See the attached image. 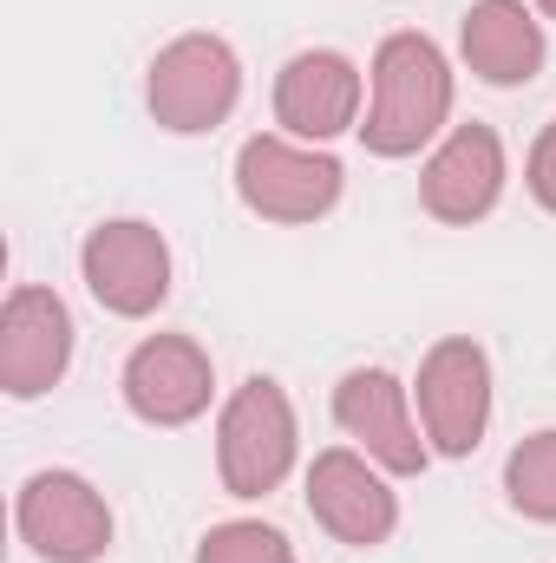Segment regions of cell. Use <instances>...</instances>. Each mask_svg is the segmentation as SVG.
Masks as SVG:
<instances>
[{
    "mask_svg": "<svg viewBox=\"0 0 556 563\" xmlns=\"http://www.w3.org/2000/svg\"><path fill=\"white\" fill-rule=\"evenodd\" d=\"M452 125V66L425 33H387L374 53V99L360 144L374 157H413Z\"/></svg>",
    "mask_w": 556,
    "mask_h": 563,
    "instance_id": "obj_1",
    "label": "cell"
},
{
    "mask_svg": "<svg viewBox=\"0 0 556 563\" xmlns=\"http://www.w3.org/2000/svg\"><path fill=\"white\" fill-rule=\"evenodd\" d=\"M243 99V59L230 40L216 33H177L170 46H157L151 79H144V106L164 132L177 139H203L216 132Z\"/></svg>",
    "mask_w": 556,
    "mask_h": 563,
    "instance_id": "obj_2",
    "label": "cell"
},
{
    "mask_svg": "<svg viewBox=\"0 0 556 563\" xmlns=\"http://www.w3.org/2000/svg\"><path fill=\"white\" fill-rule=\"evenodd\" d=\"M294 407L281 394V380L269 374H249L223 413H216V478L230 498H269L281 478L294 472Z\"/></svg>",
    "mask_w": 556,
    "mask_h": 563,
    "instance_id": "obj_3",
    "label": "cell"
},
{
    "mask_svg": "<svg viewBox=\"0 0 556 563\" xmlns=\"http://www.w3.org/2000/svg\"><path fill=\"white\" fill-rule=\"evenodd\" d=\"M347 190L341 157L321 144H301L288 132H256L236 151V197L263 223H321Z\"/></svg>",
    "mask_w": 556,
    "mask_h": 563,
    "instance_id": "obj_4",
    "label": "cell"
},
{
    "mask_svg": "<svg viewBox=\"0 0 556 563\" xmlns=\"http://www.w3.org/2000/svg\"><path fill=\"white\" fill-rule=\"evenodd\" d=\"M419 426L438 459H471L491 432V361L471 334H445L419 361Z\"/></svg>",
    "mask_w": 556,
    "mask_h": 563,
    "instance_id": "obj_5",
    "label": "cell"
},
{
    "mask_svg": "<svg viewBox=\"0 0 556 563\" xmlns=\"http://www.w3.org/2000/svg\"><path fill=\"white\" fill-rule=\"evenodd\" d=\"M13 531L40 563H99L112 551V505L79 472H33L13 498Z\"/></svg>",
    "mask_w": 556,
    "mask_h": 563,
    "instance_id": "obj_6",
    "label": "cell"
},
{
    "mask_svg": "<svg viewBox=\"0 0 556 563\" xmlns=\"http://www.w3.org/2000/svg\"><path fill=\"white\" fill-rule=\"evenodd\" d=\"M79 276L92 288V301L119 321H144L170 301V243L157 223L144 217H112L99 230H86L79 243Z\"/></svg>",
    "mask_w": 556,
    "mask_h": 563,
    "instance_id": "obj_7",
    "label": "cell"
},
{
    "mask_svg": "<svg viewBox=\"0 0 556 563\" xmlns=\"http://www.w3.org/2000/svg\"><path fill=\"white\" fill-rule=\"evenodd\" d=\"M301 498H308V518H314L334 544H347V551H380V544L400 531V498H393V485H387L380 465H374L367 452H354V445L314 452Z\"/></svg>",
    "mask_w": 556,
    "mask_h": 563,
    "instance_id": "obj_8",
    "label": "cell"
},
{
    "mask_svg": "<svg viewBox=\"0 0 556 563\" xmlns=\"http://www.w3.org/2000/svg\"><path fill=\"white\" fill-rule=\"evenodd\" d=\"M73 367V308L40 288V282H20L0 308V387L7 400H40L66 380Z\"/></svg>",
    "mask_w": 556,
    "mask_h": 563,
    "instance_id": "obj_9",
    "label": "cell"
},
{
    "mask_svg": "<svg viewBox=\"0 0 556 563\" xmlns=\"http://www.w3.org/2000/svg\"><path fill=\"white\" fill-rule=\"evenodd\" d=\"M334 426H341L380 472H393V478H413V472H425V459H432V439H419L407 387H400V374H387V367H354V374H341V387H334Z\"/></svg>",
    "mask_w": 556,
    "mask_h": 563,
    "instance_id": "obj_10",
    "label": "cell"
},
{
    "mask_svg": "<svg viewBox=\"0 0 556 563\" xmlns=\"http://www.w3.org/2000/svg\"><path fill=\"white\" fill-rule=\"evenodd\" d=\"M119 394L144 426H190L210 413L216 367L190 334H144L119 374Z\"/></svg>",
    "mask_w": 556,
    "mask_h": 563,
    "instance_id": "obj_11",
    "label": "cell"
},
{
    "mask_svg": "<svg viewBox=\"0 0 556 563\" xmlns=\"http://www.w3.org/2000/svg\"><path fill=\"white\" fill-rule=\"evenodd\" d=\"M504 139L491 125H452L419 170V203L438 223H485L504 197Z\"/></svg>",
    "mask_w": 556,
    "mask_h": 563,
    "instance_id": "obj_12",
    "label": "cell"
},
{
    "mask_svg": "<svg viewBox=\"0 0 556 563\" xmlns=\"http://www.w3.org/2000/svg\"><path fill=\"white\" fill-rule=\"evenodd\" d=\"M276 125L301 144H327L360 132V66L334 46L294 53L276 73Z\"/></svg>",
    "mask_w": 556,
    "mask_h": 563,
    "instance_id": "obj_13",
    "label": "cell"
},
{
    "mask_svg": "<svg viewBox=\"0 0 556 563\" xmlns=\"http://www.w3.org/2000/svg\"><path fill=\"white\" fill-rule=\"evenodd\" d=\"M458 53H465L471 79L511 92V86H531L544 73L551 40H544V20L524 0H471L465 20H458Z\"/></svg>",
    "mask_w": 556,
    "mask_h": 563,
    "instance_id": "obj_14",
    "label": "cell"
},
{
    "mask_svg": "<svg viewBox=\"0 0 556 563\" xmlns=\"http://www.w3.org/2000/svg\"><path fill=\"white\" fill-rule=\"evenodd\" d=\"M504 498L531 525H556V426H544V432H531V439L511 445V459H504Z\"/></svg>",
    "mask_w": 556,
    "mask_h": 563,
    "instance_id": "obj_15",
    "label": "cell"
},
{
    "mask_svg": "<svg viewBox=\"0 0 556 563\" xmlns=\"http://www.w3.org/2000/svg\"><path fill=\"white\" fill-rule=\"evenodd\" d=\"M197 563H294V544L281 538L276 525L263 518H230V525H210Z\"/></svg>",
    "mask_w": 556,
    "mask_h": 563,
    "instance_id": "obj_16",
    "label": "cell"
},
{
    "mask_svg": "<svg viewBox=\"0 0 556 563\" xmlns=\"http://www.w3.org/2000/svg\"><path fill=\"white\" fill-rule=\"evenodd\" d=\"M524 184H531V197L544 203L556 217V119L537 132V144H531V164H524Z\"/></svg>",
    "mask_w": 556,
    "mask_h": 563,
    "instance_id": "obj_17",
    "label": "cell"
},
{
    "mask_svg": "<svg viewBox=\"0 0 556 563\" xmlns=\"http://www.w3.org/2000/svg\"><path fill=\"white\" fill-rule=\"evenodd\" d=\"M537 13H544V20H556V0H537Z\"/></svg>",
    "mask_w": 556,
    "mask_h": 563,
    "instance_id": "obj_18",
    "label": "cell"
}]
</instances>
